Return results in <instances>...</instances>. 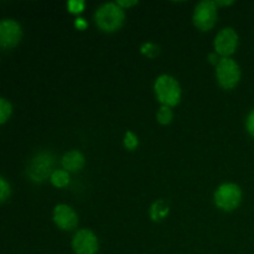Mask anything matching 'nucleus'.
Segmentation results:
<instances>
[{
	"mask_svg": "<svg viewBox=\"0 0 254 254\" xmlns=\"http://www.w3.org/2000/svg\"><path fill=\"white\" fill-rule=\"evenodd\" d=\"M123 9L117 2H108L98 7L94 15L97 26L106 32H114L122 27L124 22Z\"/></svg>",
	"mask_w": 254,
	"mask_h": 254,
	"instance_id": "obj_1",
	"label": "nucleus"
},
{
	"mask_svg": "<svg viewBox=\"0 0 254 254\" xmlns=\"http://www.w3.org/2000/svg\"><path fill=\"white\" fill-rule=\"evenodd\" d=\"M154 89H155L159 102H161L164 106L174 107L180 102V84L174 77L169 76V74H163V76L158 77Z\"/></svg>",
	"mask_w": 254,
	"mask_h": 254,
	"instance_id": "obj_2",
	"label": "nucleus"
},
{
	"mask_svg": "<svg viewBox=\"0 0 254 254\" xmlns=\"http://www.w3.org/2000/svg\"><path fill=\"white\" fill-rule=\"evenodd\" d=\"M54 165V155L51 153H47V151H42V153L36 154L30 160L29 166H27V175L35 183H42L46 179L51 178V175L54 174V171H52Z\"/></svg>",
	"mask_w": 254,
	"mask_h": 254,
	"instance_id": "obj_3",
	"label": "nucleus"
},
{
	"mask_svg": "<svg viewBox=\"0 0 254 254\" xmlns=\"http://www.w3.org/2000/svg\"><path fill=\"white\" fill-rule=\"evenodd\" d=\"M216 76L221 87L225 89L235 88L241 78L240 66L232 59L223 57L216 66Z\"/></svg>",
	"mask_w": 254,
	"mask_h": 254,
	"instance_id": "obj_4",
	"label": "nucleus"
},
{
	"mask_svg": "<svg viewBox=\"0 0 254 254\" xmlns=\"http://www.w3.org/2000/svg\"><path fill=\"white\" fill-rule=\"evenodd\" d=\"M242 200L241 189L235 184H223L215 192V202L223 211H233Z\"/></svg>",
	"mask_w": 254,
	"mask_h": 254,
	"instance_id": "obj_5",
	"label": "nucleus"
},
{
	"mask_svg": "<svg viewBox=\"0 0 254 254\" xmlns=\"http://www.w3.org/2000/svg\"><path fill=\"white\" fill-rule=\"evenodd\" d=\"M217 19V5L216 1L205 0L198 2L193 12V24L201 31H208L212 29Z\"/></svg>",
	"mask_w": 254,
	"mask_h": 254,
	"instance_id": "obj_6",
	"label": "nucleus"
},
{
	"mask_svg": "<svg viewBox=\"0 0 254 254\" xmlns=\"http://www.w3.org/2000/svg\"><path fill=\"white\" fill-rule=\"evenodd\" d=\"M22 37L21 26L14 20L5 19L0 22V45L4 49H12Z\"/></svg>",
	"mask_w": 254,
	"mask_h": 254,
	"instance_id": "obj_7",
	"label": "nucleus"
},
{
	"mask_svg": "<svg viewBox=\"0 0 254 254\" xmlns=\"http://www.w3.org/2000/svg\"><path fill=\"white\" fill-rule=\"evenodd\" d=\"M72 248L76 254H97L98 240L89 230H81L74 235Z\"/></svg>",
	"mask_w": 254,
	"mask_h": 254,
	"instance_id": "obj_8",
	"label": "nucleus"
},
{
	"mask_svg": "<svg viewBox=\"0 0 254 254\" xmlns=\"http://www.w3.org/2000/svg\"><path fill=\"white\" fill-rule=\"evenodd\" d=\"M238 45V35L231 27L221 30L215 39L216 54L227 57L236 51Z\"/></svg>",
	"mask_w": 254,
	"mask_h": 254,
	"instance_id": "obj_9",
	"label": "nucleus"
},
{
	"mask_svg": "<svg viewBox=\"0 0 254 254\" xmlns=\"http://www.w3.org/2000/svg\"><path fill=\"white\" fill-rule=\"evenodd\" d=\"M54 221L61 230L72 231L78 223L76 212L67 205H57L54 210Z\"/></svg>",
	"mask_w": 254,
	"mask_h": 254,
	"instance_id": "obj_10",
	"label": "nucleus"
},
{
	"mask_svg": "<svg viewBox=\"0 0 254 254\" xmlns=\"http://www.w3.org/2000/svg\"><path fill=\"white\" fill-rule=\"evenodd\" d=\"M84 165V156L79 151L73 150L66 153L62 158V166L67 173H76L79 171Z\"/></svg>",
	"mask_w": 254,
	"mask_h": 254,
	"instance_id": "obj_11",
	"label": "nucleus"
},
{
	"mask_svg": "<svg viewBox=\"0 0 254 254\" xmlns=\"http://www.w3.org/2000/svg\"><path fill=\"white\" fill-rule=\"evenodd\" d=\"M169 211V205L164 200H158L156 202H154V205L150 208V217L153 218V221L155 222H160L164 218L168 216Z\"/></svg>",
	"mask_w": 254,
	"mask_h": 254,
	"instance_id": "obj_12",
	"label": "nucleus"
},
{
	"mask_svg": "<svg viewBox=\"0 0 254 254\" xmlns=\"http://www.w3.org/2000/svg\"><path fill=\"white\" fill-rule=\"evenodd\" d=\"M50 180L56 188H66L69 183V175L66 170H55Z\"/></svg>",
	"mask_w": 254,
	"mask_h": 254,
	"instance_id": "obj_13",
	"label": "nucleus"
},
{
	"mask_svg": "<svg viewBox=\"0 0 254 254\" xmlns=\"http://www.w3.org/2000/svg\"><path fill=\"white\" fill-rule=\"evenodd\" d=\"M156 118H158L159 123L163 124V126L171 123V121H173V112H171L170 107H161V108L159 109L158 114H156Z\"/></svg>",
	"mask_w": 254,
	"mask_h": 254,
	"instance_id": "obj_14",
	"label": "nucleus"
},
{
	"mask_svg": "<svg viewBox=\"0 0 254 254\" xmlns=\"http://www.w3.org/2000/svg\"><path fill=\"white\" fill-rule=\"evenodd\" d=\"M11 104L5 98L0 99V124H4L11 116Z\"/></svg>",
	"mask_w": 254,
	"mask_h": 254,
	"instance_id": "obj_15",
	"label": "nucleus"
},
{
	"mask_svg": "<svg viewBox=\"0 0 254 254\" xmlns=\"http://www.w3.org/2000/svg\"><path fill=\"white\" fill-rule=\"evenodd\" d=\"M138 144L139 141L135 134L133 131H127L126 136H124V145H126V148L129 149V150H134L138 146Z\"/></svg>",
	"mask_w": 254,
	"mask_h": 254,
	"instance_id": "obj_16",
	"label": "nucleus"
},
{
	"mask_svg": "<svg viewBox=\"0 0 254 254\" xmlns=\"http://www.w3.org/2000/svg\"><path fill=\"white\" fill-rule=\"evenodd\" d=\"M159 51H160L159 47L154 44H145L141 46V54L146 55V56L150 57V59H154V57L159 54Z\"/></svg>",
	"mask_w": 254,
	"mask_h": 254,
	"instance_id": "obj_17",
	"label": "nucleus"
},
{
	"mask_svg": "<svg viewBox=\"0 0 254 254\" xmlns=\"http://www.w3.org/2000/svg\"><path fill=\"white\" fill-rule=\"evenodd\" d=\"M10 193H11V190H10L9 184L5 181L4 178H0V201L4 202L9 197Z\"/></svg>",
	"mask_w": 254,
	"mask_h": 254,
	"instance_id": "obj_18",
	"label": "nucleus"
},
{
	"mask_svg": "<svg viewBox=\"0 0 254 254\" xmlns=\"http://www.w3.org/2000/svg\"><path fill=\"white\" fill-rule=\"evenodd\" d=\"M67 7H68V11L73 12V14H78V12L83 11L84 1H68Z\"/></svg>",
	"mask_w": 254,
	"mask_h": 254,
	"instance_id": "obj_19",
	"label": "nucleus"
},
{
	"mask_svg": "<svg viewBox=\"0 0 254 254\" xmlns=\"http://www.w3.org/2000/svg\"><path fill=\"white\" fill-rule=\"evenodd\" d=\"M247 129L251 133V135L254 136V111L248 116L247 119Z\"/></svg>",
	"mask_w": 254,
	"mask_h": 254,
	"instance_id": "obj_20",
	"label": "nucleus"
},
{
	"mask_svg": "<svg viewBox=\"0 0 254 254\" xmlns=\"http://www.w3.org/2000/svg\"><path fill=\"white\" fill-rule=\"evenodd\" d=\"M117 4H118L119 6H121L122 9H123V7L133 6V5L138 4V1H135V0H131V1H126V0H118V1H117Z\"/></svg>",
	"mask_w": 254,
	"mask_h": 254,
	"instance_id": "obj_21",
	"label": "nucleus"
},
{
	"mask_svg": "<svg viewBox=\"0 0 254 254\" xmlns=\"http://www.w3.org/2000/svg\"><path fill=\"white\" fill-rule=\"evenodd\" d=\"M217 55L218 54H210V55H208V57H207L208 61H210L212 64H216V66H217L218 62H220V60H218Z\"/></svg>",
	"mask_w": 254,
	"mask_h": 254,
	"instance_id": "obj_22",
	"label": "nucleus"
},
{
	"mask_svg": "<svg viewBox=\"0 0 254 254\" xmlns=\"http://www.w3.org/2000/svg\"><path fill=\"white\" fill-rule=\"evenodd\" d=\"M76 26L79 27V29H84L86 27V22L83 21V19H77Z\"/></svg>",
	"mask_w": 254,
	"mask_h": 254,
	"instance_id": "obj_23",
	"label": "nucleus"
},
{
	"mask_svg": "<svg viewBox=\"0 0 254 254\" xmlns=\"http://www.w3.org/2000/svg\"><path fill=\"white\" fill-rule=\"evenodd\" d=\"M231 4H233V1H220V0L216 1V5H218V6H221V5H231Z\"/></svg>",
	"mask_w": 254,
	"mask_h": 254,
	"instance_id": "obj_24",
	"label": "nucleus"
}]
</instances>
